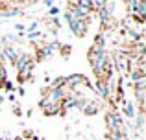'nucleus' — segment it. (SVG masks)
Listing matches in <instances>:
<instances>
[{"label":"nucleus","mask_w":146,"mask_h":140,"mask_svg":"<svg viewBox=\"0 0 146 140\" xmlns=\"http://www.w3.org/2000/svg\"><path fill=\"white\" fill-rule=\"evenodd\" d=\"M131 15H137V17H144L146 18V2H139V6L135 7Z\"/></svg>","instance_id":"obj_16"},{"label":"nucleus","mask_w":146,"mask_h":140,"mask_svg":"<svg viewBox=\"0 0 146 140\" xmlns=\"http://www.w3.org/2000/svg\"><path fill=\"white\" fill-rule=\"evenodd\" d=\"M19 15H24V11H22L21 7L13 6V7H9V9H6L4 13H0V18H11V17H19Z\"/></svg>","instance_id":"obj_10"},{"label":"nucleus","mask_w":146,"mask_h":140,"mask_svg":"<svg viewBox=\"0 0 146 140\" xmlns=\"http://www.w3.org/2000/svg\"><path fill=\"white\" fill-rule=\"evenodd\" d=\"M15 140H22V138H21V137H15Z\"/></svg>","instance_id":"obj_33"},{"label":"nucleus","mask_w":146,"mask_h":140,"mask_svg":"<svg viewBox=\"0 0 146 140\" xmlns=\"http://www.w3.org/2000/svg\"><path fill=\"white\" fill-rule=\"evenodd\" d=\"M32 137H33V133H32V131H24V133H22V137H21V138L24 140V138H32Z\"/></svg>","instance_id":"obj_27"},{"label":"nucleus","mask_w":146,"mask_h":140,"mask_svg":"<svg viewBox=\"0 0 146 140\" xmlns=\"http://www.w3.org/2000/svg\"><path fill=\"white\" fill-rule=\"evenodd\" d=\"M104 4H106V2H104ZM111 15H113V13H111V11L107 9L106 6L98 9V17H100V22L104 24V28H107V26L111 24Z\"/></svg>","instance_id":"obj_9"},{"label":"nucleus","mask_w":146,"mask_h":140,"mask_svg":"<svg viewBox=\"0 0 146 140\" xmlns=\"http://www.w3.org/2000/svg\"><path fill=\"white\" fill-rule=\"evenodd\" d=\"M61 87H65V76H59V78L52 79V83H50V89H61Z\"/></svg>","instance_id":"obj_17"},{"label":"nucleus","mask_w":146,"mask_h":140,"mask_svg":"<svg viewBox=\"0 0 146 140\" xmlns=\"http://www.w3.org/2000/svg\"><path fill=\"white\" fill-rule=\"evenodd\" d=\"M0 140H9V138H2V137H0Z\"/></svg>","instance_id":"obj_35"},{"label":"nucleus","mask_w":146,"mask_h":140,"mask_svg":"<svg viewBox=\"0 0 146 140\" xmlns=\"http://www.w3.org/2000/svg\"><path fill=\"white\" fill-rule=\"evenodd\" d=\"M122 103H124V114H126V118H135V114H137V111H135V105L131 103V101H128V100H124L122 101Z\"/></svg>","instance_id":"obj_11"},{"label":"nucleus","mask_w":146,"mask_h":140,"mask_svg":"<svg viewBox=\"0 0 146 140\" xmlns=\"http://www.w3.org/2000/svg\"><path fill=\"white\" fill-rule=\"evenodd\" d=\"M87 57H89L91 68H93L96 79H102V70H104V66L107 65V61H109V55H107L106 48H100V46L91 44L89 52H87Z\"/></svg>","instance_id":"obj_1"},{"label":"nucleus","mask_w":146,"mask_h":140,"mask_svg":"<svg viewBox=\"0 0 146 140\" xmlns=\"http://www.w3.org/2000/svg\"><path fill=\"white\" fill-rule=\"evenodd\" d=\"M30 59H32V55H30V54H19L17 59H15V63H13V66H15L17 70H21L22 66H24L26 63L30 61Z\"/></svg>","instance_id":"obj_12"},{"label":"nucleus","mask_w":146,"mask_h":140,"mask_svg":"<svg viewBox=\"0 0 146 140\" xmlns=\"http://www.w3.org/2000/svg\"><path fill=\"white\" fill-rule=\"evenodd\" d=\"M133 90H146V79H139V81L131 83Z\"/></svg>","instance_id":"obj_19"},{"label":"nucleus","mask_w":146,"mask_h":140,"mask_svg":"<svg viewBox=\"0 0 146 140\" xmlns=\"http://www.w3.org/2000/svg\"><path fill=\"white\" fill-rule=\"evenodd\" d=\"M59 48H61V55L67 59V57H68V54H70V46H68V44H65V46H59Z\"/></svg>","instance_id":"obj_23"},{"label":"nucleus","mask_w":146,"mask_h":140,"mask_svg":"<svg viewBox=\"0 0 146 140\" xmlns=\"http://www.w3.org/2000/svg\"><path fill=\"white\" fill-rule=\"evenodd\" d=\"M6 79H7V70H6V66L0 63V85H2Z\"/></svg>","instance_id":"obj_21"},{"label":"nucleus","mask_w":146,"mask_h":140,"mask_svg":"<svg viewBox=\"0 0 146 140\" xmlns=\"http://www.w3.org/2000/svg\"><path fill=\"white\" fill-rule=\"evenodd\" d=\"M128 76H129V79H131V83H135V81H139V79H146V70L143 66H133ZM131 83H129V85H131Z\"/></svg>","instance_id":"obj_6"},{"label":"nucleus","mask_w":146,"mask_h":140,"mask_svg":"<svg viewBox=\"0 0 146 140\" xmlns=\"http://www.w3.org/2000/svg\"><path fill=\"white\" fill-rule=\"evenodd\" d=\"M2 48H4V46H2V43H0V52H2Z\"/></svg>","instance_id":"obj_34"},{"label":"nucleus","mask_w":146,"mask_h":140,"mask_svg":"<svg viewBox=\"0 0 146 140\" xmlns=\"http://www.w3.org/2000/svg\"><path fill=\"white\" fill-rule=\"evenodd\" d=\"M37 28H39V22H32V24L28 26V33H32V32H37Z\"/></svg>","instance_id":"obj_26"},{"label":"nucleus","mask_w":146,"mask_h":140,"mask_svg":"<svg viewBox=\"0 0 146 140\" xmlns=\"http://www.w3.org/2000/svg\"><path fill=\"white\" fill-rule=\"evenodd\" d=\"M19 52L15 50V46H11V44H6V46L2 48V57L7 59L9 63H15V59H17Z\"/></svg>","instance_id":"obj_7"},{"label":"nucleus","mask_w":146,"mask_h":140,"mask_svg":"<svg viewBox=\"0 0 146 140\" xmlns=\"http://www.w3.org/2000/svg\"><path fill=\"white\" fill-rule=\"evenodd\" d=\"M7 100H9L11 103H13V101L17 100V96H15V92H9V96H7Z\"/></svg>","instance_id":"obj_31"},{"label":"nucleus","mask_w":146,"mask_h":140,"mask_svg":"<svg viewBox=\"0 0 146 140\" xmlns=\"http://www.w3.org/2000/svg\"><path fill=\"white\" fill-rule=\"evenodd\" d=\"M94 89L98 90V94L102 96V100H109V87H107V81H102V79H96V85Z\"/></svg>","instance_id":"obj_8"},{"label":"nucleus","mask_w":146,"mask_h":140,"mask_svg":"<svg viewBox=\"0 0 146 140\" xmlns=\"http://www.w3.org/2000/svg\"><path fill=\"white\" fill-rule=\"evenodd\" d=\"M39 35H41L39 32H32V33H28V39L32 41V39H35V37H39Z\"/></svg>","instance_id":"obj_28"},{"label":"nucleus","mask_w":146,"mask_h":140,"mask_svg":"<svg viewBox=\"0 0 146 140\" xmlns=\"http://www.w3.org/2000/svg\"><path fill=\"white\" fill-rule=\"evenodd\" d=\"M59 46H61V43L59 41H52V43H48V44H41V48L37 50V59H35V63H39V61H44V59H48V57H52V54L56 50H59Z\"/></svg>","instance_id":"obj_5"},{"label":"nucleus","mask_w":146,"mask_h":140,"mask_svg":"<svg viewBox=\"0 0 146 140\" xmlns=\"http://www.w3.org/2000/svg\"><path fill=\"white\" fill-rule=\"evenodd\" d=\"M0 87H4V90H7V92H15V85H13V81H9V79H6Z\"/></svg>","instance_id":"obj_20"},{"label":"nucleus","mask_w":146,"mask_h":140,"mask_svg":"<svg viewBox=\"0 0 146 140\" xmlns=\"http://www.w3.org/2000/svg\"><path fill=\"white\" fill-rule=\"evenodd\" d=\"M107 140H128L126 131H111L107 133Z\"/></svg>","instance_id":"obj_15"},{"label":"nucleus","mask_w":146,"mask_h":140,"mask_svg":"<svg viewBox=\"0 0 146 140\" xmlns=\"http://www.w3.org/2000/svg\"><path fill=\"white\" fill-rule=\"evenodd\" d=\"M137 6H139V2H137V0H131V2H126V7H128V9L131 11V13L135 11V7H137Z\"/></svg>","instance_id":"obj_24"},{"label":"nucleus","mask_w":146,"mask_h":140,"mask_svg":"<svg viewBox=\"0 0 146 140\" xmlns=\"http://www.w3.org/2000/svg\"><path fill=\"white\" fill-rule=\"evenodd\" d=\"M44 6H46V7H52V6H56V4H54L52 0H44Z\"/></svg>","instance_id":"obj_32"},{"label":"nucleus","mask_w":146,"mask_h":140,"mask_svg":"<svg viewBox=\"0 0 146 140\" xmlns=\"http://www.w3.org/2000/svg\"><path fill=\"white\" fill-rule=\"evenodd\" d=\"M43 112H44V116H56V114H65V112H63V109H61V103H59V105H50V107L43 109Z\"/></svg>","instance_id":"obj_13"},{"label":"nucleus","mask_w":146,"mask_h":140,"mask_svg":"<svg viewBox=\"0 0 146 140\" xmlns=\"http://www.w3.org/2000/svg\"><path fill=\"white\" fill-rule=\"evenodd\" d=\"M89 22H91L89 18H72L68 22V28L76 37H85L87 30H89Z\"/></svg>","instance_id":"obj_4"},{"label":"nucleus","mask_w":146,"mask_h":140,"mask_svg":"<svg viewBox=\"0 0 146 140\" xmlns=\"http://www.w3.org/2000/svg\"><path fill=\"white\" fill-rule=\"evenodd\" d=\"M85 114H89V116H93V114H96V112L100 111V105L98 103H93V101H85V107L82 109Z\"/></svg>","instance_id":"obj_14"},{"label":"nucleus","mask_w":146,"mask_h":140,"mask_svg":"<svg viewBox=\"0 0 146 140\" xmlns=\"http://www.w3.org/2000/svg\"><path fill=\"white\" fill-rule=\"evenodd\" d=\"M48 15H52V17H56V15H59V6H52L48 9Z\"/></svg>","instance_id":"obj_25"},{"label":"nucleus","mask_w":146,"mask_h":140,"mask_svg":"<svg viewBox=\"0 0 146 140\" xmlns=\"http://www.w3.org/2000/svg\"><path fill=\"white\" fill-rule=\"evenodd\" d=\"M65 87H67L72 94L74 90H78L80 87H91V83L87 81V78L83 74H72V76H65Z\"/></svg>","instance_id":"obj_3"},{"label":"nucleus","mask_w":146,"mask_h":140,"mask_svg":"<svg viewBox=\"0 0 146 140\" xmlns=\"http://www.w3.org/2000/svg\"><path fill=\"white\" fill-rule=\"evenodd\" d=\"M106 126H107V133H111V131H126L124 122H122L120 114L115 109H107L106 111Z\"/></svg>","instance_id":"obj_2"},{"label":"nucleus","mask_w":146,"mask_h":140,"mask_svg":"<svg viewBox=\"0 0 146 140\" xmlns=\"http://www.w3.org/2000/svg\"><path fill=\"white\" fill-rule=\"evenodd\" d=\"M13 112H15V116H22V111H21V107H19V105H15Z\"/></svg>","instance_id":"obj_30"},{"label":"nucleus","mask_w":146,"mask_h":140,"mask_svg":"<svg viewBox=\"0 0 146 140\" xmlns=\"http://www.w3.org/2000/svg\"><path fill=\"white\" fill-rule=\"evenodd\" d=\"M135 118H137V129H141V127H143V122H144V114L143 112H137Z\"/></svg>","instance_id":"obj_22"},{"label":"nucleus","mask_w":146,"mask_h":140,"mask_svg":"<svg viewBox=\"0 0 146 140\" xmlns=\"http://www.w3.org/2000/svg\"><path fill=\"white\" fill-rule=\"evenodd\" d=\"M15 30L22 33V32H24V30H26V26H24V24H15Z\"/></svg>","instance_id":"obj_29"},{"label":"nucleus","mask_w":146,"mask_h":140,"mask_svg":"<svg viewBox=\"0 0 146 140\" xmlns=\"http://www.w3.org/2000/svg\"><path fill=\"white\" fill-rule=\"evenodd\" d=\"M94 46H100V48H104V44H106V35H104L102 32L96 33V37H94Z\"/></svg>","instance_id":"obj_18"}]
</instances>
